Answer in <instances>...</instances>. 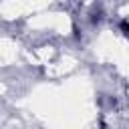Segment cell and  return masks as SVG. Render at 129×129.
Wrapping results in <instances>:
<instances>
[{
  "label": "cell",
  "mask_w": 129,
  "mask_h": 129,
  "mask_svg": "<svg viewBox=\"0 0 129 129\" xmlns=\"http://www.w3.org/2000/svg\"><path fill=\"white\" fill-rule=\"evenodd\" d=\"M119 28H121V32L129 38V20H121V24H119Z\"/></svg>",
  "instance_id": "obj_1"
}]
</instances>
